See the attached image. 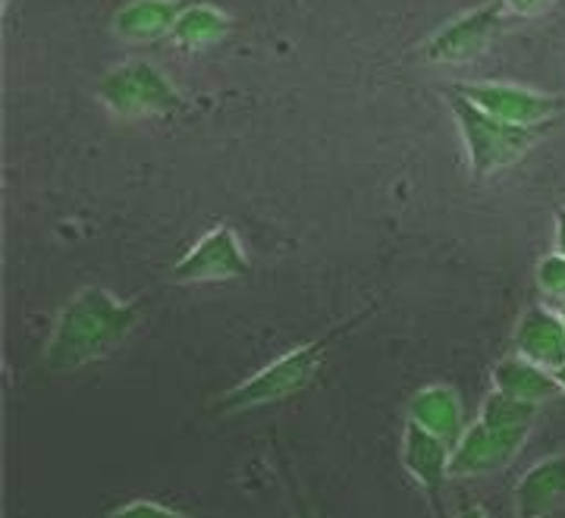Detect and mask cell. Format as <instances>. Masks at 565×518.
Here are the masks:
<instances>
[{"label": "cell", "mask_w": 565, "mask_h": 518, "mask_svg": "<svg viewBox=\"0 0 565 518\" xmlns=\"http://www.w3.org/2000/svg\"><path fill=\"white\" fill-rule=\"evenodd\" d=\"M145 318V302L120 299L107 286H85L63 302L51 337L44 342V371L73 374L107 359L136 334Z\"/></svg>", "instance_id": "cell-1"}, {"label": "cell", "mask_w": 565, "mask_h": 518, "mask_svg": "<svg viewBox=\"0 0 565 518\" xmlns=\"http://www.w3.org/2000/svg\"><path fill=\"white\" fill-rule=\"evenodd\" d=\"M364 318H367V311H362L355 320H345L340 327L327 330L321 337L308 339L302 346H292L289 352L267 361L262 371H255L252 378L239 380L233 390H226L217 399L214 409L223 412V415H243V412H255V409H264V405H277V402H286V399L305 393L321 374L330 349L340 342L343 334L355 330V324Z\"/></svg>", "instance_id": "cell-2"}, {"label": "cell", "mask_w": 565, "mask_h": 518, "mask_svg": "<svg viewBox=\"0 0 565 518\" xmlns=\"http://www.w3.org/2000/svg\"><path fill=\"white\" fill-rule=\"evenodd\" d=\"M452 120L459 126V136L465 145V160L475 180H490L500 170L519 163L527 151L537 145L544 129H522V126H509L484 114L481 107H475L471 101L456 95L452 88L446 92Z\"/></svg>", "instance_id": "cell-3"}, {"label": "cell", "mask_w": 565, "mask_h": 518, "mask_svg": "<svg viewBox=\"0 0 565 518\" xmlns=\"http://www.w3.org/2000/svg\"><path fill=\"white\" fill-rule=\"evenodd\" d=\"M102 104L126 120L145 117H177L185 110V98L161 66L148 61L120 63L107 70L98 85Z\"/></svg>", "instance_id": "cell-4"}, {"label": "cell", "mask_w": 565, "mask_h": 518, "mask_svg": "<svg viewBox=\"0 0 565 518\" xmlns=\"http://www.w3.org/2000/svg\"><path fill=\"white\" fill-rule=\"evenodd\" d=\"M452 92L481 107L490 117L522 129H546L565 110V101L559 95H546L515 82H456Z\"/></svg>", "instance_id": "cell-5"}, {"label": "cell", "mask_w": 565, "mask_h": 518, "mask_svg": "<svg viewBox=\"0 0 565 518\" xmlns=\"http://www.w3.org/2000/svg\"><path fill=\"white\" fill-rule=\"evenodd\" d=\"M505 25L503 0H490L475 10H468L462 17L449 20L440 25L430 39L422 44V54L430 63H468L478 54H484L490 41L500 35Z\"/></svg>", "instance_id": "cell-6"}, {"label": "cell", "mask_w": 565, "mask_h": 518, "mask_svg": "<svg viewBox=\"0 0 565 518\" xmlns=\"http://www.w3.org/2000/svg\"><path fill=\"white\" fill-rule=\"evenodd\" d=\"M252 264L245 255L243 240L233 226H214L202 240L192 242L189 252L173 264V279L185 286L199 283H230V279L248 277Z\"/></svg>", "instance_id": "cell-7"}, {"label": "cell", "mask_w": 565, "mask_h": 518, "mask_svg": "<svg viewBox=\"0 0 565 518\" xmlns=\"http://www.w3.org/2000/svg\"><path fill=\"white\" fill-rule=\"evenodd\" d=\"M527 431H503L487 421H471L452 443V478L471 480L503 472L522 453Z\"/></svg>", "instance_id": "cell-8"}, {"label": "cell", "mask_w": 565, "mask_h": 518, "mask_svg": "<svg viewBox=\"0 0 565 518\" xmlns=\"http://www.w3.org/2000/svg\"><path fill=\"white\" fill-rule=\"evenodd\" d=\"M399 458H403V468L408 472V478L430 497L434 509H440L444 487L452 480V443L434 437V434L422 431L418 424L405 421Z\"/></svg>", "instance_id": "cell-9"}, {"label": "cell", "mask_w": 565, "mask_h": 518, "mask_svg": "<svg viewBox=\"0 0 565 518\" xmlns=\"http://www.w3.org/2000/svg\"><path fill=\"white\" fill-rule=\"evenodd\" d=\"M565 503V456L537 458L522 472L512 490V506L519 518H550Z\"/></svg>", "instance_id": "cell-10"}, {"label": "cell", "mask_w": 565, "mask_h": 518, "mask_svg": "<svg viewBox=\"0 0 565 518\" xmlns=\"http://www.w3.org/2000/svg\"><path fill=\"white\" fill-rule=\"evenodd\" d=\"M512 352L541 368H559L565 361V320L546 305H531L512 330Z\"/></svg>", "instance_id": "cell-11"}, {"label": "cell", "mask_w": 565, "mask_h": 518, "mask_svg": "<svg viewBox=\"0 0 565 518\" xmlns=\"http://www.w3.org/2000/svg\"><path fill=\"white\" fill-rule=\"evenodd\" d=\"M405 421L418 424L422 431L446 440V443H456L468 427L462 397L449 383H427L422 390H415L412 399L405 402Z\"/></svg>", "instance_id": "cell-12"}, {"label": "cell", "mask_w": 565, "mask_h": 518, "mask_svg": "<svg viewBox=\"0 0 565 518\" xmlns=\"http://www.w3.org/2000/svg\"><path fill=\"white\" fill-rule=\"evenodd\" d=\"M185 3L189 0H129L114 17V32L117 39L136 41V44L170 39Z\"/></svg>", "instance_id": "cell-13"}, {"label": "cell", "mask_w": 565, "mask_h": 518, "mask_svg": "<svg viewBox=\"0 0 565 518\" xmlns=\"http://www.w3.org/2000/svg\"><path fill=\"white\" fill-rule=\"evenodd\" d=\"M490 387L500 390L505 397L525 399L534 405H544L550 399L559 397V383L553 378L550 368H541L534 361L522 359V356H509V359L497 361L490 371Z\"/></svg>", "instance_id": "cell-14"}, {"label": "cell", "mask_w": 565, "mask_h": 518, "mask_svg": "<svg viewBox=\"0 0 565 518\" xmlns=\"http://www.w3.org/2000/svg\"><path fill=\"white\" fill-rule=\"evenodd\" d=\"M233 32V20L214 3H185L180 20L170 32L173 47L180 51H204L211 44H217Z\"/></svg>", "instance_id": "cell-15"}, {"label": "cell", "mask_w": 565, "mask_h": 518, "mask_svg": "<svg viewBox=\"0 0 565 518\" xmlns=\"http://www.w3.org/2000/svg\"><path fill=\"white\" fill-rule=\"evenodd\" d=\"M537 415H541V405L534 402H525V399L505 397L500 390H490L481 402V415L478 419L493 424V427H503V431H527L537 424Z\"/></svg>", "instance_id": "cell-16"}, {"label": "cell", "mask_w": 565, "mask_h": 518, "mask_svg": "<svg viewBox=\"0 0 565 518\" xmlns=\"http://www.w3.org/2000/svg\"><path fill=\"white\" fill-rule=\"evenodd\" d=\"M534 286L541 296L553 305H565V255L563 252H546L534 267Z\"/></svg>", "instance_id": "cell-17"}, {"label": "cell", "mask_w": 565, "mask_h": 518, "mask_svg": "<svg viewBox=\"0 0 565 518\" xmlns=\"http://www.w3.org/2000/svg\"><path fill=\"white\" fill-rule=\"evenodd\" d=\"M104 518H192L185 509L177 506H167L158 499H132V503H122L117 509H110Z\"/></svg>", "instance_id": "cell-18"}, {"label": "cell", "mask_w": 565, "mask_h": 518, "mask_svg": "<svg viewBox=\"0 0 565 518\" xmlns=\"http://www.w3.org/2000/svg\"><path fill=\"white\" fill-rule=\"evenodd\" d=\"M553 3H556V0H503L505 13L522 17V20H527V17H541V13H546Z\"/></svg>", "instance_id": "cell-19"}, {"label": "cell", "mask_w": 565, "mask_h": 518, "mask_svg": "<svg viewBox=\"0 0 565 518\" xmlns=\"http://www.w3.org/2000/svg\"><path fill=\"white\" fill-rule=\"evenodd\" d=\"M553 249L565 255V208L556 211V223H553Z\"/></svg>", "instance_id": "cell-20"}, {"label": "cell", "mask_w": 565, "mask_h": 518, "mask_svg": "<svg viewBox=\"0 0 565 518\" xmlns=\"http://www.w3.org/2000/svg\"><path fill=\"white\" fill-rule=\"evenodd\" d=\"M456 518H487L484 506H478V503H465L462 509L456 512Z\"/></svg>", "instance_id": "cell-21"}, {"label": "cell", "mask_w": 565, "mask_h": 518, "mask_svg": "<svg viewBox=\"0 0 565 518\" xmlns=\"http://www.w3.org/2000/svg\"><path fill=\"white\" fill-rule=\"evenodd\" d=\"M553 378H556V383H559V397H565V361L559 364V368H553Z\"/></svg>", "instance_id": "cell-22"}, {"label": "cell", "mask_w": 565, "mask_h": 518, "mask_svg": "<svg viewBox=\"0 0 565 518\" xmlns=\"http://www.w3.org/2000/svg\"><path fill=\"white\" fill-rule=\"evenodd\" d=\"M296 516H299V518H315V512H311V509L305 506L302 499H296Z\"/></svg>", "instance_id": "cell-23"}, {"label": "cell", "mask_w": 565, "mask_h": 518, "mask_svg": "<svg viewBox=\"0 0 565 518\" xmlns=\"http://www.w3.org/2000/svg\"><path fill=\"white\" fill-rule=\"evenodd\" d=\"M559 315H563V320H565V305H559Z\"/></svg>", "instance_id": "cell-24"}]
</instances>
